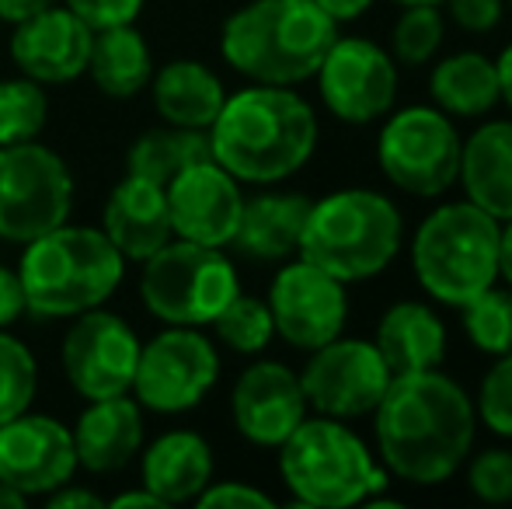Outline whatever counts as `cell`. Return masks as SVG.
<instances>
[{
    "mask_svg": "<svg viewBox=\"0 0 512 509\" xmlns=\"http://www.w3.org/2000/svg\"><path fill=\"white\" fill-rule=\"evenodd\" d=\"M105 506H112V509H164V503L150 489L122 492V496H115L112 503H105Z\"/></svg>",
    "mask_w": 512,
    "mask_h": 509,
    "instance_id": "obj_44",
    "label": "cell"
},
{
    "mask_svg": "<svg viewBox=\"0 0 512 509\" xmlns=\"http://www.w3.org/2000/svg\"><path fill=\"white\" fill-rule=\"evenodd\" d=\"M279 475L300 506L342 509L387 489V468L342 419H304L279 447Z\"/></svg>",
    "mask_w": 512,
    "mask_h": 509,
    "instance_id": "obj_7",
    "label": "cell"
},
{
    "mask_svg": "<svg viewBox=\"0 0 512 509\" xmlns=\"http://www.w3.org/2000/svg\"><path fill=\"white\" fill-rule=\"evenodd\" d=\"M88 74L98 84V91L108 98H133L154 77L150 46L136 25H112L98 28L91 39Z\"/></svg>",
    "mask_w": 512,
    "mask_h": 509,
    "instance_id": "obj_28",
    "label": "cell"
},
{
    "mask_svg": "<svg viewBox=\"0 0 512 509\" xmlns=\"http://www.w3.org/2000/svg\"><path fill=\"white\" fill-rule=\"evenodd\" d=\"M411 269L425 297L460 311L499 283V220L471 199L436 206L411 234Z\"/></svg>",
    "mask_w": 512,
    "mask_h": 509,
    "instance_id": "obj_6",
    "label": "cell"
},
{
    "mask_svg": "<svg viewBox=\"0 0 512 509\" xmlns=\"http://www.w3.org/2000/svg\"><path fill=\"white\" fill-rule=\"evenodd\" d=\"M223 102H227L223 81L199 60H175L154 77V109L168 126L209 129Z\"/></svg>",
    "mask_w": 512,
    "mask_h": 509,
    "instance_id": "obj_26",
    "label": "cell"
},
{
    "mask_svg": "<svg viewBox=\"0 0 512 509\" xmlns=\"http://www.w3.org/2000/svg\"><path fill=\"white\" fill-rule=\"evenodd\" d=\"M91 39L95 32L67 4H53L14 25L11 60L39 84H70L88 74Z\"/></svg>",
    "mask_w": 512,
    "mask_h": 509,
    "instance_id": "obj_19",
    "label": "cell"
},
{
    "mask_svg": "<svg viewBox=\"0 0 512 509\" xmlns=\"http://www.w3.org/2000/svg\"><path fill=\"white\" fill-rule=\"evenodd\" d=\"M464 199H471L488 217L512 220V119L481 123L464 140L460 175Z\"/></svg>",
    "mask_w": 512,
    "mask_h": 509,
    "instance_id": "obj_22",
    "label": "cell"
},
{
    "mask_svg": "<svg viewBox=\"0 0 512 509\" xmlns=\"http://www.w3.org/2000/svg\"><path fill=\"white\" fill-rule=\"evenodd\" d=\"M310 203L314 199L304 192H262L244 199L241 224L230 248L251 262H283L297 255Z\"/></svg>",
    "mask_w": 512,
    "mask_h": 509,
    "instance_id": "obj_23",
    "label": "cell"
},
{
    "mask_svg": "<svg viewBox=\"0 0 512 509\" xmlns=\"http://www.w3.org/2000/svg\"><path fill=\"white\" fill-rule=\"evenodd\" d=\"M213 482V450L192 429L157 436L143 454V489L164 506L196 503L199 492Z\"/></svg>",
    "mask_w": 512,
    "mask_h": 509,
    "instance_id": "obj_25",
    "label": "cell"
},
{
    "mask_svg": "<svg viewBox=\"0 0 512 509\" xmlns=\"http://www.w3.org/2000/svg\"><path fill=\"white\" fill-rule=\"evenodd\" d=\"M509 7H512V0H509Z\"/></svg>",
    "mask_w": 512,
    "mask_h": 509,
    "instance_id": "obj_49",
    "label": "cell"
},
{
    "mask_svg": "<svg viewBox=\"0 0 512 509\" xmlns=\"http://www.w3.org/2000/svg\"><path fill=\"white\" fill-rule=\"evenodd\" d=\"M213 328L223 346L241 356L262 353V349L276 339V321H272L269 304L258 297H248V293H237V297L213 318Z\"/></svg>",
    "mask_w": 512,
    "mask_h": 509,
    "instance_id": "obj_32",
    "label": "cell"
},
{
    "mask_svg": "<svg viewBox=\"0 0 512 509\" xmlns=\"http://www.w3.org/2000/svg\"><path fill=\"white\" fill-rule=\"evenodd\" d=\"M474 412L495 436L512 440V353L495 356V367L481 377Z\"/></svg>",
    "mask_w": 512,
    "mask_h": 509,
    "instance_id": "obj_35",
    "label": "cell"
},
{
    "mask_svg": "<svg viewBox=\"0 0 512 509\" xmlns=\"http://www.w3.org/2000/svg\"><path fill=\"white\" fill-rule=\"evenodd\" d=\"M70 436H74L77 468H88L91 475L122 471L143 443L140 401L129 394L91 401L77 419V426L70 429Z\"/></svg>",
    "mask_w": 512,
    "mask_h": 509,
    "instance_id": "obj_21",
    "label": "cell"
},
{
    "mask_svg": "<svg viewBox=\"0 0 512 509\" xmlns=\"http://www.w3.org/2000/svg\"><path fill=\"white\" fill-rule=\"evenodd\" d=\"M464 332L478 353L506 356L512 353V286H488L460 307Z\"/></svg>",
    "mask_w": 512,
    "mask_h": 509,
    "instance_id": "obj_30",
    "label": "cell"
},
{
    "mask_svg": "<svg viewBox=\"0 0 512 509\" xmlns=\"http://www.w3.org/2000/svg\"><path fill=\"white\" fill-rule=\"evenodd\" d=\"M91 32L112 25H133L147 0H63Z\"/></svg>",
    "mask_w": 512,
    "mask_h": 509,
    "instance_id": "obj_37",
    "label": "cell"
},
{
    "mask_svg": "<svg viewBox=\"0 0 512 509\" xmlns=\"http://www.w3.org/2000/svg\"><path fill=\"white\" fill-rule=\"evenodd\" d=\"M391 377L394 374L380 349L366 339H349V335H338V339L310 349L307 367L300 370L307 405L317 415L342 422L373 415Z\"/></svg>",
    "mask_w": 512,
    "mask_h": 509,
    "instance_id": "obj_13",
    "label": "cell"
},
{
    "mask_svg": "<svg viewBox=\"0 0 512 509\" xmlns=\"http://www.w3.org/2000/svg\"><path fill=\"white\" fill-rule=\"evenodd\" d=\"M265 304L272 311L279 339L293 349H304V353L338 339L345 332V321H349L345 283L307 258L286 262L276 272Z\"/></svg>",
    "mask_w": 512,
    "mask_h": 509,
    "instance_id": "obj_14",
    "label": "cell"
},
{
    "mask_svg": "<svg viewBox=\"0 0 512 509\" xmlns=\"http://www.w3.org/2000/svg\"><path fill=\"white\" fill-rule=\"evenodd\" d=\"M429 95L439 112L450 119H481L502 102L499 91V70L495 60L485 53H453L432 67Z\"/></svg>",
    "mask_w": 512,
    "mask_h": 509,
    "instance_id": "obj_27",
    "label": "cell"
},
{
    "mask_svg": "<svg viewBox=\"0 0 512 509\" xmlns=\"http://www.w3.org/2000/svg\"><path fill=\"white\" fill-rule=\"evenodd\" d=\"M102 231L126 258L147 262L157 248H164L171 241V217H168L164 185L126 175L108 192Z\"/></svg>",
    "mask_w": 512,
    "mask_h": 509,
    "instance_id": "obj_20",
    "label": "cell"
},
{
    "mask_svg": "<svg viewBox=\"0 0 512 509\" xmlns=\"http://www.w3.org/2000/svg\"><path fill=\"white\" fill-rule=\"evenodd\" d=\"M213 147H209V129H150V133L136 136V143L129 147L126 168L129 175L147 178L154 185H168L175 175H182L185 168L199 161H209Z\"/></svg>",
    "mask_w": 512,
    "mask_h": 509,
    "instance_id": "obj_29",
    "label": "cell"
},
{
    "mask_svg": "<svg viewBox=\"0 0 512 509\" xmlns=\"http://www.w3.org/2000/svg\"><path fill=\"white\" fill-rule=\"evenodd\" d=\"M25 503H28V499L21 496L18 489H11V485L0 482V509H21Z\"/></svg>",
    "mask_w": 512,
    "mask_h": 509,
    "instance_id": "obj_47",
    "label": "cell"
},
{
    "mask_svg": "<svg viewBox=\"0 0 512 509\" xmlns=\"http://www.w3.org/2000/svg\"><path fill=\"white\" fill-rule=\"evenodd\" d=\"M391 374H418V370H436L446 360V325L432 304L422 300H398L377 321V339Z\"/></svg>",
    "mask_w": 512,
    "mask_h": 509,
    "instance_id": "obj_24",
    "label": "cell"
},
{
    "mask_svg": "<svg viewBox=\"0 0 512 509\" xmlns=\"http://www.w3.org/2000/svg\"><path fill=\"white\" fill-rule=\"evenodd\" d=\"M499 279L512 286V220L499 224Z\"/></svg>",
    "mask_w": 512,
    "mask_h": 509,
    "instance_id": "obj_45",
    "label": "cell"
},
{
    "mask_svg": "<svg viewBox=\"0 0 512 509\" xmlns=\"http://www.w3.org/2000/svg\"><path fill=\"white\" fill-rule=\"evenodd\" d=\"M46 116L49 102L39 81L25 74L0 81V147L35 140L46 126Z\"/></svg>",
    "mask_w": 512,
    "mask_h": 509,
    "instance_id": "obj_33",
    "label": "cell"
},
{
    "mask_svg": "<svg viewBox=\"0 0 512 509\" xmlns=\"http://www.w3.org/2000/svg\"><path fill=\"white\" fill-rule=\"evenodd\" d=\"M317 7H321L328 18H335L338 25L342 21H356V18H363L366 11H370L377 0H314Z\"/></svg>",
    "mask_w": 512,
    "mask_h": 509,
    "instance_id": "obj_42",
    "label": "cell"
},
{
    "mask_svg": "<svg viewBox=\"0 0 512 509\" xmlns=\"http://www.w3.org/2000/svg\"><path fill=\"white\" fill-rule=\"evenodd\" d=\"M60 4V0H0V21H11V25H18V21L32 18V14L46 11V7Z\"/></svg>",
    "mask_w": 512,
    "mask_h": 509,
    "instance_id": "obj_43",
    "label": "cell"
},
{
    "mask_svg": "<svg viewBox=\"0 0 512 509\" xmlns=\"http://www.w3.org/2000/svg\"><path fill=\"white\" fill-rule=\"evenodd\" d=\"M401 245L405 217L391 196L377 189H338L310 203L297 255L349 286L380 276Z\"/></svg>",
    "mask_w": 512,
    "mask_h": 509,
    "instance_id": "obj_5",
    "label": "cell"
},
{
    "mask_svg": "<svg viewBox=\"0 0 512 509\" xmlns=\"http://www.w3.org/2000/svg\"><path fill=\"white\" fill-rule=\"evenodd\" d=\"M196 503L203 509H272L276 499L248 482H209Z\"/></svg>",
    "mask_w": 512,
    "mask_h": 509,
    "instance_id": "obj_38",
    "label": "cell"
},
{
    "mask_svg": "<svg viewBox=\"0 0 512 509\" xmlns=\"http://www.w3.org/2000/svg\"><path fill=\"white\" fill-rule=\"evenodd\" d=\"M35 387H39V367L32 349L0 328V426L32 408Z\"/></svg>",
    "mask_w": 512,
    "mask_h": 509,
    "instance_id": "obj_34",
    "label": "cell"
},
{
    "mask_svg": "<svg viewBox=\"0 0 512 509\" xmlns=\"http://www.w3.org/2000/svg\"><path fill=\"white\" fill-rule=\"evenodd\" d=\"M446 14L457 28L474 35H485L499 28L502 14H506V0H443Z\"/></svg>",
    "mask_w": 512,
    "mask_h": 509,
    "instance_id": "obj_39",
    "label": "cell"
},
{
    "mask_svg": "<svg viewBox=\"0 0 512 509\" xmlns=\"http://www.w3.org/2000/svg\"><path fill=\"white\" fill-rule=\"evenodd\" d=\"M446 21L436 4L401 7L391 32V56L401 67H425L443 49Z\"/></svg>",
    "mask_w": 512,
    "mask_h": 509,
    "instance_id": "obj_31",
    "label": "cell"
},
{
    "mask_svg": "<svg viewBox=\"0 0 512 509\" xmlns=\"http://www.w3.org/2000/svg\"><path fill=\"white\" fill-rule=\"evenodd\" d=\"M460 150L464 140L446 112L436 105H408L394 116L387 112L377 140V161L394 189L418 199H436L457 185Z\"/></svg>",
    "mask_w": 512,
    "mask_h": 509,
    "instance_id": "obj_9",
    "label": "cell"
},
{
    "mask_svg": "<svg viewBox=\"0 0 512 509\" xmlns=\"http://www.w3.org/2000/svg\"><path fill=\"white\" fill-rule=\"evenodd\" d=\"M467 489L481 503H512V450L488 447L467 461Z\"/></svg>",
    "mask_w": 512,
    "mask_h": 509,
    "instance_id": "obj_36",
    "label": "cell"
},
{
    "mask_svg": "<svg viewBox=\"0 0 512 509\" xmlns=\"http://www.w3.org/2000/svg\"><path fill=\"white\" fill-rule=\"evenodd\" d=\"M140 339L112 311L91 307L77 314L63 339V374L81 398H115L133 391Z\"/></svg>",
    "mask_w": 512,
    "mask_h": 509,
    "instance_id": "obj_15",
    "label": "cell"
},
{
    "mask_svg": "<svg viewBox=\"0 0 512 509\" xmlns=\"http://www.w3.org/2000/svg\"><path fill=\"white\" fill-rule=\"evenodd\" d=\"M394 4H401V7H411V4H436V7H443V0H394Z\"/></svg>",
    "mask_w": 512,
    "mask_h": 509,
    "instance_id": "obj_48",
    "label": "cell"
},
{
    "mask_svg": "<svg viewBox=\"0 0 512 509\" xmlns=\"http://www.w3.org/2000/svg\"><path fill=\"white\" fill-rule=\"evenodd\" d=\"M213 161L237 182L276 185L297 175L317 150V116L307 98L279 84H251L227 95L209 126Z\"/></svg>",
    "mask_w": 512,
    "mask_h": 509,
    "instance_id": "obj_2",
    "label": "cell"
},
{
    "mask_svg": "<svg viewBox=\"0 0 512 509\" xmlns=\"http://www.w3.org/2000/svg\"><path fill=\"white\" fill-rule=\"evenodd\" d=\"M241 293L237 269L223 248L196 241H168L143 262L140 297L164 325L203 328Z\"/></svg>",
    "mask_w": 512,
    "mask_h": 509,
    "instance_id": "obj_8",
    "label": "cell"
},
{
    "mask_svg": "<svg viewBox=\"0 0 512 509\" xmlns=\"http://www.w3.org/2000/svg\"><path fill=\"white\" fill-rule=\"evenodd\" d=\"M70 206L74 175L56 150L39 140L0 147V238L28 245L67 224Z\"/></svg>",
    "mask_w": 512,
    "mask_h": 509,
    "instance_id": "obj_10",
    "label": "cell"
},
{
    "mask_svg": "<svg viewBox=\"0 0 512 509\" xmlns=\"http://www.w3.org/2000/svg\"><path fill=\"white\" fill-rule=\"evenodd\" d=\"M495 70H499V91H502V102L512 109V42L495 56Z\"/></svg>",
    "mask_w": 512,
    "mask_h": 509,
    "instance_id": "obj_46",
    "label": "cell"
},
{
    "mask_svg": "<svg viewBox=\"0 0 512 509\" xmlns=\"http://www.w3.org/2000/svg\"><path fill=\"white\" fill-rule=\"evenodd\" d=\"M171 234L209 248H227L244 210L241 182L209 157L164 185Z\"/></svg>",
    "mask_w": 512,
    "mask_h": 509,
    "instance_id": "obj_17",
    "label": "cell"
},
{
    "mask_svg": "<svg viewBox=\"0 0 512 509\" xmlns=\"http://www.w3.org/2000/svg\"><path fill=\"white\" fill-rule=\"evenodd\" d=\"M474 433V398L439 367L391 377L373 408V436L387 475L418 489L450 482L471 454Z\"/></svg>",
    "mask_w": 512,
    "mask_h": 509,
    "instance_id": "obj_1",
    "label": "cell"
},
{
    "mask_svg": "<svg viewBox=\"0 0 512 509\" xmlns=\"http://www.w3.org/2000/svg\"><path fill=\"white\" fill-rule=\"evenodd\" d=\"M77 471L74 436L53 415L21 412L0 426V482L25 499L49 496Z\"/></svg>",
    "mask_w": 512,
    "mask_h": 509,
    "instance_id": "obj_16",
    "label": "cell"
},
{
    "mask_svg": "<svg viewBox=\"0 0 512 509\" xmlns=\"http://www.w3.org/2000/svg\"><path fill=\"white\" fill-rule=\"evenodd\" d=\"M49 509H102L105 506V499L102 496H95V492H88V489H77V485H60V489H53L49 492Z\"/></svg>",
    "mask_w": 512,
    "mask_h": 509,
    "instance_id": "obj_41",
    "label": "cell"
},
{
    "mask_svg": "<svg viewBox=\"0 0 512 509\" xmlns=\"http://www.w3.org/2000/svg\"><path fill=\"white\" fill-rule=\"evenodd\" d=\"M335 39L338 21L314 0H251L223 21L220 53L248 81L293 88L317 74Z\"/></svg>",
    "mask_w": 512,
    "mask_h": 509,
    "instance_id": "obj_3",
    "label": "cell"
},
{
    "mask_svg": "<svg viewBox=\"0 0 512 509\" xmlns=\"http://www.w3.org/2000/svg\"><path fill=\"white\" fill-rule=\"evenodd\" d=\"M321 102L338 123L370 126L394 109L398 63L363 35H338L314 74Z\"/></svg>",
    "mask_w": 512,
    "mask_h": 509,
    "instance_id": "obj_12",
    "label": "cell"
},
{
    "mask_svg": "<svg viewBox=\"0 0 512 509\" xmlns=\"http://www.w3.org/2000/svg\"><path fill=\"white\" fill-rule=\"evenodd\" d=\"M25 311L28 307H25V290H21L18 269L0 265V328L14 325Z\"/></svg>",
    "mask_w": 512,
    "mask_h": 509,
    "instance_id": "obj_40",
    "label": "cell"
},
{
    "mask_svg": "<svg viewBox=\"0 0 512 509\" xmlns=\"http://www.w3.org/2000/svg\"><path fill=\"white\" fill-rule=\"evenodd\" d=\"M307 394L300 374L286 363L258 360L237 377L230 415L237 433L255 447H283L286 436L307 419Z\"/></svg>",
    "mask_w": 512,
    "mask_h": 509,
    "instance_id": "obj_18",
    "label": "cell"
},
{
    "mask_svg": "<svg viewBox=\"0 0 512 509\" xmlns=\"http://www.w3.org/2000/svg\"><path fill=\"white\" fill-rule=\"evenodd\" d=\"M220 377V356L213 342L199 328L168 325V332L154 335L140 346L133 391L140 408L161 415H178L196 408L213 391Z\"/></svg>",
    "mask_w": 512,
    "mask_h": 509,
    "instance_id": "obj_11",
    "label": "cell"
},
{
    "mask_svg": "<svg viewBox=\"0 0 512 509\" xmlns=\"http://www.w3.org/2000/svg\"><path fill=\"white\" fill-rule=\"evenodd\" d=\"M126 276V255L102 227L60 224L28 241L18 262L25 307L35 318H77L102 307Z\"/></svg>",
    "mask_w": 512,
    "mask_h": 509,
    "instance_id": "obj_4",
    "label": "cell"
}]
</instances>
